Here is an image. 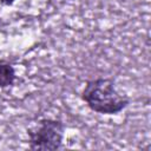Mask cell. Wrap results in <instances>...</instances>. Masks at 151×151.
<instances>
[{"label": "cell", "instance_id": "277c9868", "mask_svg": "<svg viewBox=\"0 0 151 151\" xmlns=\"http://www.w3.org/2000/svg\"><path fill=\"white\" fill-rule=\"evenodd\" d=\"M15 2V0H0V4L2 6H12Z\"/></svg>", "mask_w": 151, "mask_h": 151}, {"label": "cell", "instance_id": "3957f363", "mask_svg": "<svg viewBox=\"0 0 151 151\" xmlns=\"http://www.w3.org/2000/svg\"><path fill=\"white\" fill-rule=\"evenodd\" d=\"M17 80L15 67L6 60H0V88L12 86Z\"/></svg>", "mask_w": 151, "mask_h": 151}, {"label": "cell", "instance_id": "7a4b0ae2", "mask_svg": "<svg viewBox=\"0 0 151 151\" xmlns=\"http://www.w3.org/2000/svg\"><path fill=\"white\" fill-rule=\"evenodd\" d=\"M66 126L55 118H41L26 130L28 149L34 151H55L63 149Z\"/></svg>", "mask_w": 151, "mask_h": 151}, {"label": "cell", "instance_id": "6da1fadb", "mask_svg": "<svg viewBox=\"0 0 151 151\" xmlns=\"http://www.w3.org/2000/svg\"><path fill=\"white\" fill-rule=\"evenodd\" d=\"M86 106L99 114H118L130 105V99L117 90L113 78L98 77L90 79L80 93Z\"/></svg>", "mask_w": 151, "mask_h": 151}]
</instances>
